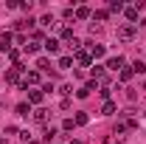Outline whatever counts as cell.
Here are the masks:
<instances>
[{
	"label": "cell",
	"mask_w": 146,
	"mask_h": 144,
	"mask_svg": "<svg viewBox=\"0 0 146 144\" xmlns=\"http://www.w3.org/2000/svg\"><path fill=\"white\" fill-rule=\"evenodd\" d=\"M124 11H127V17L132 20V23L138 20V6H129V9H124Z\"/></svg>",
	"instance_id": "ffe728a7"
},
{
	"label": "cell",
	"mask_w": 146,
	"mask_h": 144,
	"mask_svg": "<svg viewBox=\"0 0 146 144\" xmlns=\"http://www.w3.org/2000/svg\"><path fill=\"white\" fill-rule=\"evenodd\" d=\"M28 113H31V108H28L25 102H20L17 105V116H28Z\"/></svg>",
	"instance_id": "44dd1931"
},
{
	"label": "cell",
	"mask_w": 146,
	"mask_h": 144,
	"mask_svg": "<svg viewBox=\"0 0 146 144\" xmlns=\"http://www.w3.org/2000/svg\"><path fill=\"white\" fill-rule=\"evenodd\" d=\"M135 31H138V28H135L132 23H124V26H118L115 37H118L121 42H132V40H135Z\"/></svg>",
	"instance_id": "6da1fadb"
},
{
	"label": "cell",
	"mask_w": 146,
	"mask_h": 144,
	"mask_svg": "<svg viewBox=\"0 0 146 144\" xmlns=\"http://www.w3.org/2000/svg\"><path fill=\"white\" fill-rule=\"evenodd\" d=\"M115 110H118V105H115V102H104V108H101V113H104V116H112V113H115Z\"/></svg>",
	"instance_id": "9a60e30c"
},
{
	"label": "cell",
	"mask_w": 146,
	"mask_h": 144,
	"mask_svg": "<svg viewBox=\"0 0 146 144\" xmlns=\"http://www.w3.org/2000/svg\"><path fill=\"white\" fill-rule=\"evenodd\" d=\"M0 105H3V99H0Z\"/></svg>",
	"instance_id": "d590c367"
},
{
	"label": "cell",
	"mask_w": 146,
	"mask_h": 144,
	"mask_svg": "<svg viewBox=\"0 0 146 144\" xmlns=\"http://www.w3.org/2000/svg\"><path fill=\"white\" fill-rule=\"evenodd\" d=\"M73 122H76V124H87L90 119H87V113H76V119H73Z\"/></svg>",
	"instance_id": "cb8c5ba5"
},
{
	"label": "cell",
	"mask_w": 146,
	"mask_h": 144,
	"mask_svg": "<svg viewBox=\"0 0 146 144\" xmlns=\"http://www.w3.org/2000/svg\"><path fill=\"white\" fill-rule=\"evenodd\" d=\"M90 90H96V82H87V85H82V88L76 90V96H79V99H87V96H90Z\"/></svg>",
	"instance_id": "8992f818"
},
{
	"label": "cell",
	"mask_w": 146,
	"mask_h": 144,
	"mask_svg": "<svg viewBox=\"0 0 146 144\" xmlns=\"http://www.w3.org/2000/svg\"><path fill=\"white\" fill-rule=\"evenodd\" d=\"M51 139H56V127H48L45 130V141H51Z\"/></svg>",
	"instance_id": "83f0119b"
},
{
	"label": "cell",
	"mask_w": 146,
	"mask_h": 144,
	"mask_svg": "<svg viewBox=\"0 0 146 144\" xmlns=\"http://www.w3.org/2000/svg\"><path fill=\"white\" fill-rule=\"evenodd\" d=\"M23 51H25V54H36V51H39V42H36V40H28Z\"/></svg>",
	"instance_id": "2e32d148"
},
{
	"label": "cell",
	"mask_w": 146,
	"mask_h": 144,
	"mask_svg": "<svg viewBox=\"0 0 146 144\" xmlns=\"http://www.w3.org/2000/svg\"><path fill=\"white\" fill-rule=\"evenodd\" d=\"M93 17H96V20H107V17H110V11H104V9H98V11H96Z\"/></svg>",
	"instance_id": "f1b7e54d"
},
{
	"label": "cell",
	"mask_w": 146,
	"mask_h": 144,
	"mask_svg": "<svg viewBox=\"0 0 146 144\" xmlns=\"http://www.w3.org/2000/svg\"><path fill=\"white\" fill-rule=\"evenodd\" d=\"M20 71H23V65H14L11 71H6V82H9V85H23V90H28L25 82H20Z\"/></svg>",
	"instance_id": "7a4b0ae2"
},
{
	"label": "cell",
	"mask_w": 146,
	"mask_h": 144,
	"mask_svg": "<svg viewBox=\"0 0 146 144\" xmlns=\"http://www.w3.org/2000/svg\"><path fill=\"white\" fill-rule=\"evenodd\" d=\"M59 93H62V96H70V93H73V85H62Z\"/></svg>",
	"instance_id": "f546056e"
},
{
	"label": "cell",
	"mask_w": 146,
	"mask_h": 144,
	"mask_svg": "<svg viewBox=\"0 0 146 144\" xmlns=\"http://www.w3.org/2000/svg\"><path fill=\"white\" fill-rule=\"evenodd\" d=\"M132 73H146V62H132Z\"/></svg>",
	"instance_id": "ac0fdd59"
},
{
	"label": "cell",
	"mask_w": 146,
	"mask_h": 144,
	"mask_svg": "<svg viewBox=\"0 0 146 144\" xmlns=\"http://www.w3.org/2000/svg\"><path fill=\"white\" fill-rule=\"evenodd\" d=\"M42 96H45L42 90H28V102H31V105H39V102H42Z\"/></svg>",
	"instance_id": "5bb4252c"
},
{
	"label": "cell",
	"mask_w": 146,
	"mask_h": 144,
	"mask_svg": "<svg viewBox=\"0 0 146 144\" xmlns=\"http://www.w3.org/2000/svg\"><path fill=\"white\" fill-rule=\"evenodd\" d=\"M110 11H124V3H121V0H112V3H110Z\"/></svg>",
	"instance_id": "603a6c76"
},
{
	"label": "cell",
	"mask_w": 146,
	"mask_h": 144,
	"mask_svg": "<svg viewBox=\"0 0 146 144\" xmlns=\"http://www.w3.org/2000/svg\"><path fill=\"white\" fill-rule=\"evenodd\" d=\"M36 68H39V71H48V68H51L48 57H39V59H36Z\"/></svg>",
	"instance_id": "d6986e66"
},
{
	"label": "cell",
	"mask_w": 146,
	"mask_h": 144,
	"mask_svg": "<svg viewBox=\"0 0 146 144\" xmlns=\"http://www.w3.org/2000/svg\"><path fill=\"white\" fill-rule=\"evenodd\" d=\"M23 82H25V88H28V85H36V82H39V71H28Z\"/></svg>",
	"instance_id": "30bf717a"
},
{
	"label": "cell",
	"mask_w": 146,
	"mask_h": 144,
	"mask_svg": "<svg viewBox=\"0 0 146 144\" xmlns=\"http://www.w3.org/2000/svg\"><path fill=\"white\" fill-rule=\"evenodd\" d=\"M73 124H76L73 119H65V122H62V130H65V133H70V130H73Z\"/></svg>",
	"instance_id": "484cf974"
},
{
	"label": "cell",
	"mask_w": 146,
	"mask_h": 144,
	"mask_svg": "<svg viewBox=\"0 0 146 144\" xmlns=\"http://www.w3.org/2000/svg\"><path fill=\"white\" fill-rule=\"evenodd\" d=\"M31 116H34V122H39V124H45V122H48V116H51V113H48V110H45V108H36L34 113H31Z\"/></svg>",
	"instance_id": "5b68a950"
},
{
	"label": "cell",
	"mask_w": 146,
	"mask_h": 144,
	"mask_svg": "<svg viewBox=\"0 0 146 144\" xmlns=\"http://www.w3.org/2000/svg\"><path fill=\"white\" fill-rule=\"evenodd\" d=\"M73 17H76V20H87V17H90V9H87V6H79V9L73 11Z\"/></svg>",
	"instance_id": "7c38bea8"
},
{
	"label": "cell",
	"mask_w": 146,
	"mask_h": 144,
	"mask_svg": "<svg viewBox=\"0 0 146 144\" xmlns=\"http://www.w3.org/2000/svg\"><path fill=\"white\" fill-rule=\"evenodd\" d=\"M68 45H70V51H82V42H79L76 37H73V40H70V42H68Z\"/></svg>",
	"instance_id": "4316f807"
},
{
	"label": "cell",
	"mask_w": 146,
	"mask_h": 144,
	"mask_svg": "<svg viewBox=\"0 0 146 144\" xmlns=\"http://www.w3.org/2000/svg\"><path fill=\"white\" fill-rule=\"evenodd\" d=\"M87 54H90L93 59H101L107 51H104V45H98V42H87Z\"/></svg>",
	"instance_id": "3957f363"
},
{
	"label": "cell",
	"mask_w": 146,
	"mask_h": 144,
	"mask_svg": "<svg viewBox=\"0 0 146 144\" xmlns=\"http://www.w3.org/2000/svg\"><path fill=\"white\" fill-rule=\"evenodd\" d=\"M9 59H11V62H17V59H20V51H14V48H11V51H9Z\"/></svg>",
	"instance_id": "1f68e13d"
},
{
	"label": "cell",
	"mask_w": 146,
	"mask_h": 144,
	"mask_svg": "<svg viewBox=\"0 0 146 144\" xmlns=\"http://www.w3.org/2000/svg\"><path fill=\"white\" fill-rule=\"evenodd\" d=\"M0 51H11V34H0Z\"/></svg>",
	"instance_id": "ba28073f"
},
{
	"label": "cell",
	"mask_w": 146,
	"mask_h": 144,
	"mask_svg": "<svg viewBox=\"0 0 146 144\" xmlns=\"http://www.w3.org/2000/svg\"><path fill=\"white\" fill-rule=\"evenodd\" d=\"M90 73L98 79V82H107V76H104V65H93L90 68Z\"/></svg>",
	"instance_id": "9c48e42d"
},
{
	"label": "cell",
	"mask_w": 146,
	"mask_h": 144,
	"mask_svg": "<svg viewBox=\"0 0 146 144\" xmlns=\"http://www.w3.org/2000/svg\"><path fill=\"white\" fill-rule=\"evenodd\" d=\"M70 65H73V57H59V62H56V68H59V71H68Z\"/></svg>",
	"instance_id": "8fae6325"
},
{
	"label": "cell",
	"mask_w": 146,
	"mask_h": 144,
	"mask_svg": "<svg viewBox=\"0 0 146 144\" xmlns=\"http://www.w3.org/2000/svg\"><path fill=\"white\" fill-rule=\"evenodd\" d=\"M59 34L65 37V40H68V42H70V40H73V31H70V28H68V26H62V28H59Z\"/></svg>",
	"instance_id": "7402d4cb"
},
{
	"label": "cell",
	"mask_w": 146,
	"mask_h": 144,
	"mask_svg": "<svg viewBox=\"0 0 146 144\" xmlns=\"http://www.w3.org/2000/svg\"><path fill=\"white\" fill-rule=\"evenodd\" d=\"M107 68H110V71H121V68H124V57H110Z\"/></svg>",
	"instance_id": "277c9868"
},
{
	"label": "cell",
	"mask_w": 146,
	"mask_h": 144,
	"mask_svg": "<svg viewBox=\"0 0 146 144\" xmlns=\"http://www.w3.org/2000/svg\"><path fill=\"white\" fill-rule=\"evenodd\" d=\"M45 51H48V54H59V42H56L54 37H51V40H45Z\"/></svg>",
	"instance_id": "4fadbf2b"
},
{
	"label": "cell",
	"mask_w": 146,
	"mask_h": 144,
	"mask_svg": "<svg viewBox=\"0 0 146 144\" xmlns=\"http://www.w3.org/2000/svg\"><path fill=\"white\" fill-rule=\"evenodd\" d=\"M118 79H121V82H129V79H132V68H121V71H118Z\"/></svg>",
	"instance_id": "e0dca14e"
},
{
	"label": "cell",
	"mask_w": 146,
	"mask_h": 144,
	"mask_svg": "<svg viewBox=\"0 0 146 144\" xmlns=\"http://www.w3.org/2000/svg\"><path fill=\"white\" fill-rule=\"evenodd\" d=\"M76 62H79V65H90V62H93V57L87 54L84 48H82V51H76Z\"/></svg>",
	"instance_id": "52a82bcc"
},
{
	"label": "cell",
	"mask_w": 146,
	"mask_h": 144,
	"mask_svg": "<svg viewBox=\"0 0 146 144\" xmlns=\"http://www.w3.org/2000/svg\"><path fill=\"white\" fill-rule=\"evenodd\" d=\"M28 144H39V141H36V139H31V141H28Z\"/></svg>",
	"instance_id": "d6a6232c"
},
{
	"label": "cell",
	"mask_w": 146,
	"mask_h": 144,
	"mask_svg": "<svg viewBox=\"0 0 146 144\" xmlns=\"http://www.w3.org/2000/svg\"><path fill=\"white\" fill-rule=\"evenodd\" d=\"M39 23H42V26H54V17H51V14H45V17L39 20Z\"/></svg>",
	"instance_id": "4dcf8cb0"
},
{
	"label": "cell",
	"mask_w": 146,
	"mask_h": 144,
	"mask_svg": "<svg viewBox=\"0 0 146 144\" xmlns=\"http://www.w3.org/2000/svg\"><path fill=\"white\" fill-rule=\"evenodd\" d=\"M129 127H127V122H118V124H115V136H121V133H127Z\"/></svg>",
	"instance_id": "d4e9b609"
},
{
	"label": "cell",
	"mask_w": 146,
	"mask_h": 144,
	"mask_svg": "<svg viewBox=\"0 0 146 144\" xmlns=\"http://www.w3.org/2000/svg\"><path fill=\"white\" fill-rule=\"evenodd\" d=\"M0 144H9V141H6V139H0Z\"/></svg>",
	"instance_id": "836d02e7"
},
{
	"label": "cell",
	"mask_w": 146,
	"mask_h": 144,
	"mask_svg": "<svg viewBox=\"0 0 146 144\" xmlns=\"http://www.w3.org/2000/svg\"><path fill=\"white\" fill-rule=\"evenodd\" d=\"M70 144H82V141H70Z\"/></svg>",
	"instance_id": "e575fe53"
}]
</instances>
